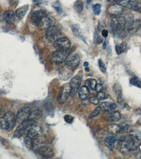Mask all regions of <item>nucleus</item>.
Wrapping results in <instances>:
<instances>
[{
  "mask_svg": "<svg viewBox=\"0 0 141 159\" xmlns=\"http://www.w3.org/2000/svg\"><path fill=\"white\" fill-rule=\"evenodd\" d=\"M141 134L137 132L125 135L120 138L118 143L117 148L120 152L126 155L137 149L140 145Z\"/></svg>",
  "mask_w": 141,
  "mask_h": 159,
  "instance_id": "obj_1",
  "label": "nucleus"
},
{
  "mask_svg": "<svg viewBox=\"0 0 141 159\" xmlns=\"http://www.w3.org/2000/svg\"><path fill=\"white\" fill-rule=\"evenodd\" d=\"M127 23L126 20L123 17H113L111 22V26L113 34L119 38L125 37L128 32Z\"/></svg>",
  "mask_w": 141,
  "mask_h": 159,
  "instance_id": "obj_2",
  "label": "nucleus"
},
{
  "mask_svg": "<svg viewBox=\"0 0 141 159\" xmlns=\"http://www.w3.org/2000/svg\"><path fill=\"white\" fill-rule=\"evenodd\" d=\"M53 47L57 51H68L71 48L70 41L65 37H61L53 43Z\"/></svg>",
  "mask_w": 141,
  "mask_h": 159,
  "instance_id": "obj_3",
  "label": "nucleus"
},
{
  "mask_svg": "<svg viewBox=\"0 0 141 159\" xmlns=\"http://www.w3.org/2000/svg\"><path fill=\"white\" fill-rule=\"evenodd\" d=\"M71 87L69 84H65L63 85L58 95L57 101L60 105L66 102L70 94Z\"/></svg>",
  "mask_w": 141,
  "mask_h": 159,
  "instance_id": "obj_4",
  "label": "nucleus"
},
{
  "mask_svg": "<svg viewBox=\"0 0 141 159\" xmlns=\"http://www.w3.org/2000/svg\"><path fill=\"white\" fill-rule=\"evenodd\" d=\"M45 36L47 39L49 41L54 43L61 37L62 33L60 30L57 27L55 26H50L47 29Z\"/></svg>",
  "mask_w": 141,
  "mask_h": 159,
  "instance_id": "obj_5",
  "label": "nucleus"
},
{
  "mask_svg": "<svg viewBox=\"0 0 141 159\" xmlns=\"http://www.w3.org/2000/svg\"><path fill=\"white\" fill-rule=\"evenodd\" d=\"M80 58L77 54H72L69 55L65 62L64 65L73 70L77 69L79 65Z\"/></svg>",
  "mask_w": 141,
  "mask_h": 159,
  "instance_id": "obj_6",
  "label": "nucleus"
},
{
  "mask_svg": "<svg viewBox=\"0 0 141 159\" xmlns=\"http://www.w3.org/2000/svg\"><path fill=\"white\" fill-rule=\"evenodd\" d=\"M31 112V109L29 107H23L17 113L16 117V122L21 124L29 119Z\"/></svg>",
  "mask_w": 141,
  "mask_h": 159,
  "instance_id": "obj_7",
  "label": "nucleus"
},
{
  "mask_svg": "<svg viewBox=\"0 0 141 159\" xmlns=\"http://www.w3.org/2000/svg\"><path fill=\"white\" fill-rule=\"evenodd\" d=\"M68 51L56 50L52 56V61L56 64H62L65 63L69 55Z\"/></svg>",
  "mask_w": 141,
  "mask_h": 159,
  "instance_id": "obj_8",
  "label": "nucleus"
},
{
  "mask_svg": "<svg viewBox=\"0 0 141 159\" xmlns=\"http://www.w3.org/2000/svg\"><path fill=\"white\" fill-rule=\"evenodd\" d=\"M81 82V77L79 75H76L71 79L69 83L71 87L70 95L73 97L76 95L80 88Z\"/></svg>",
  "mask_w": 141,
  "mask_h": 159,
  "instance_id": "obj_9",
  "label": "nucleus"
},
{
  "mask_svg": "<svg viewBox=\"0 0 141 159\" xmlns=\"http://www.w3.org/2000/svg\"><path fill=\"white\" fill-rule=\"evenodd\" d=\"M74 70L64 65L61 67L59 71V75L60 79L63 81H66L71 78L72 76Z\"/></svg>",
  "mask_w": 141,
  "mask_h": 159,
  "instance_id": "obj_10",
  "label": "nucleus"
},
{
  "mask_svg": "<svg viewBox=\"0 0 141 159\" xmlns=\"http://www.w3.org/2000/svg\"><path fill=\"white\" fill-rule=\"evenodd\" d=\"M38 153L40 156L45 158H51L55 155L53 150L45 144L43 145L39 149Z\"/></svg>",
  "mask_w": 141,
  "mask_h": 159,
  "instance_id": "obj_11",
  "label": "nucleus"
},
{
  "mask_svg": "<svg viewBox=\"0 0 141 159\" xmlns=\"http://www.w3.org/2000/svg\"><path fill=\"white\" fill-rule=\"evenodd\" d=\"M45 16V15L44 12L41 10H37L34 11L31 14V23L35 26H38L39 22Z\"/></svg>",
  "mask_w": 141,
  "mask_h": 159,
  "instance_id": "obj_12",
  "label": "nucleus"
},
{
  "mask_svg": "<svg viewBox=\"0 0 141 159\" xmlns=\"http://www.w3.org/2000/svg\"><path fill=\"white\" fill-rule=\"evenodd\" d=\"M123 8L120 5L115 4L111 6L108 10V14L112 17L119 16L123 11Z\"/></svg>",
  "mask_w": 141,
  "mask_h": 159,
  "instance_id": "obj_13",
  "label": "nucleus"
},
{
  "mask_svg": "<svg viewBox=\"0 0 141 159\" xmlns=\"http://www.w3.org/2000/svg\"><path fill=\"white\" fill-rule=\"evenodd\" d=\"M37 125L36 121L32 119H29L20 124L17 129L25 132V130L28 128H33L37 126Z\"/></svg>",
  "mask_w": 141,
  "mask_h": 159,
  "instance_id": "obj_14",
  "label": "nucleus"
},
{
  "mask_svg": "<svg viewBox=\"0 0 141 159\" xmlns=\"http://www.w3.org/2000/svg\"><path fill=\"white\" fill-rule=\"evenodd\" d=\"M3 119L7 122L9 129H11L15 126L16 122V117L13 112L9 111L5 113L3 117Z\"/></svg>",
  "mask_w": 141,
  "mask_h": 159,
  "instance_id": "obj_15",
  "label": "nucleus"
},
{
  "mask_svg": "<svg viewBox=\"0 0 141 159\" xmlns=\"http://www.w3.org/2000/svg\"><path fill=\"white\" fill-rule=\"evenodd\" d=\"M16 13L13 11H7L4 14V20L9 25H13L16 22Z\"/></svg>",
  "mask_w": 141,
  "mask_h": 159,
  "instance_id": "obj_16",
  "label": "nucleus"
},
{
  "mask_svg": "<svg viewBox=\"0 0 141 159\" xmlns=\"http://www.w3.org/2000/svg\"><path fill=\"white\" fill-rule=\"evenodd\" d=\"M108 112L105 116V118L106 121L108 122H118L121 118V115L118 111Z\"/></svg>",
  "mask_w": 141,
  "mask_h": 159,
  "instance_id": "obj_17",
  "label": "nucleus"
},
{
  "mask_svg": "<svg viewBox=\"0 0 141 159\" xmlns=\"http://www.w3.org/2000/svg\"><path fill=\"white\" fill-rule=\"evenodd\" d=\"M51 25V20L50 18L45 16L38 25L39 29L41 30H47Z\"/></svg>",
  "mask_w": 141,
  "mask_h": 159,
  "instance_id": "obj_18",
  "label": "nucleus"
},
{
  "mask_svg": "<svg viewBox=\"0 0 141 159\" xmlns=\"http://www.w3.org/2000/svg\"><path fill=\"white\" fill-rule=\"evenodd\" d=\"M120 2L125 6H129L134 10H140L141 6L138 2L137 0H122Z\"/></svg>",
  "mask_w": 141,
  "mask_h": 159,
  "instance_id": "obj_19",
  "label": "nucleus"
},
{
  "mask_svg": "<svg viewBox=\"0 0 141 159\" xmlns=\"http://www.w3.org/2000/svg\"><path fill=\"white\" fill-rule=\"evenodd\" d=\"M116 140L112 136H108L104 140V143L107 148L111 151L114 150Z\"/></svg>",
  "mask_w": 141,
  "mask_h": 159,
  "instance_id": "obj_20",
  "label": "nucleus"
},
{
  "mask_svg": "<svg viewBox=\"0 0 141 159\" xmlns=\"http://www.w3.org/2000/svg\"><path fill=\"white\" fill-rule=\"evenodd\" d=\"M33 147H32V149L35 152L38 153L39 149L43 145L45 144L43 141H42V140L38 135L37 137L33 138Z\"/></svg>",
  "mask_w": 141,
  "mask_h": 159,
  "instance_id": "obj_21",
  "label": "nucleus"
},
{
  "mask_svg": "<svg viewBox=\"0 0 141 159\" xmlns=\"http://www.w3.org/2000/svg\"><path fill=\"white\" fill-rule=\"evenodd\" d=\"M29 5H25L22 6L18 8L16 12V14L17 17L20 19H22L24 18V16L26 15L27 11L29 10Z\"/></svg>",
  "mask_w": 141,
  "mask_h": 159,
  "instance_id": "obj_22",
  "label": "nucleus"
},
{
  "mask_svg": "<svg viewBox=\"0 0 141 159\" xmlns=\"http://www.w3.org/2000/svg\"><path fill=\"white\" fill-rule=\"evenodd\" d=\"M107 130L111 134L116 135L120 133L121 126L115 124H110L107 127Z\"/></svg>",
  "mask_w": 141,
  "mask_h": 159,
  "instance_id": "obj_23",
  "label": "nucleus"
},
{
  "mask_svg": "<svg viewBox=\"0 0 141 159\" xmlns=\"http://www.w3.org/2000/svg\"><path fill=\"white\" fill-rule=\"evenodd\" d=\"M89 88L86 86H83L80 87L79 91V97L81 100H86L89 96Z\"/></svg>",
  "mask_w": 141,
  "mask_h": 159,
  "instance_id": "obj_24",
  "label": "nucleus"
},
{
  "mask_svg": "<svg viewBox=\"0 0 141 159\" xmlns=\"http://www.w3.org/2000/svg\"><path fill=\"white\" fill-rule=\"evenodd\" d=\"M101 109H104V111L106 112H110L116 108V104L113 102H104L101 104Z\"/></svg>",
  "mask_w": 141,
  "mask_h": 159,
  "instance_id": "obj_25",
  "label": "nucleus"
},
{
  "mask_svg": "<svg viewBox=\"0 0 141 159\" xmlns=\"http://www.w3.org/2000/svg\"><path fill=\"white\" fill-rule=\"evenodd\" d=\"M43 115V112L40 109H36L34 110L31 111L29 119L36 121L40 119L42 117Z\"/></svg>",
  "mask_w": 141,
  "mask_h": 159,
  "instance_id": "obj_26",
  "label": "nucleus"
},
{
  "mask_svg": "<svg viewBox=\"0 0 141 159\" xmlns=\"http://www.w3.org/2000/svg\"><path fill=\"white\" fill-rule=\"evenodd\" d=\"M75 11L78 13H81L84 9V3L82 0H77L74 6Z\"/></svg>",
  "mask_w": 141,
  "mask_h": 159,
  "instance_id": "obj_27",
  "label": "nucleus"
},
{
  "mask_svg": "<svg viewBox=\"0 0 141 159\" xmlns=\"http://www.w3.org/2000/svg\"><path fill=\"white\" fill-rule=\"evenodd\" d=\"M127 47V44L125 42H122L120 44L116 45L115 49L117 54L119 55L121 54L122 53L125 51Z\"/></svg>",
  "mask_w": 141,
  "mask_h": 159,
  "instance_id": "obj_28",
  "label": "nucleus"
},
{
  "mask_svg": "<svg viewBox=\"0 0 141 159\" xmlns=\"http://www.w3.org/2000/svg\"><path fill=\"white\" fill-rule=\"evenodd\" d=\"M97 84V81L94 79H88L85 82V86L92 90H95V87Z\"/></svg>",
  "mask_w": 141,
  "mask_h": 159,
  "instance_id": "obj_29",
  "label": "nucleus"
},
{
  "mask_svg": "<svg viewBox=\"0 0 141 159\" xmlns=\"http://www.w3.org/2000/svg\"><path fill=\"white\" fill-rule=\"evenodd\" d=\"M71 29L74 35L77 37H83L80 32V26L78 24H73L71 25Z\"/></svg>",
  "mask_w": 141,
  "mask_h": 159,
  "instance_id": "obj_30",
  "label": "nucleus"
},
{
  "mask_svg": "<svg viewBox=\"0 0 141 159\" xmlns=\"http://www.w3.org/2000/svg\"><path fill=\"white\" fill-rule=\"evenodd\" d=\"M130 84L133 86L141 88V79L137 77H132L130 80Z\"/></svg>",
  "mask_w": 141,
  "mask_h": 159,
  "instance_id": "obj_31",
  "label": "nucleus"
},
{
  "mask_svg": "<svg viewBox=\"0 0 141 159\" xmlns=\"http://www.w3.org/2000/svg\"><path fill=\"white\" fill-rule=\"evenodd\" d=\"M103 42V38L101 35L99 34V32L97 30L95 32L94 36V42L95 44L99 45L101 44Z\"/></svg>",
  "mask_w": 141,
  "mask_h": 159,
  "instance_id": "obj_32",
  "label": "nucleus"
},
{
  "mask_svg": "<svg viewBox=\"0 0 141 159\" xmlns=\"http://www.w3.org/2000/svg\"><path fill=\"white\" fill-rule=\"evenodd\" d=\"M121 126L120 133H130L132 131V126L129 124H124Z\"/></svg>",
  "mask_w": 141,
  "mask_h": 159,
  "instance_id": "obj_33",
  "label": "nucleus"
},
{
  "mask_svg": "<svg viewBox=\"0 0 141 159\" xmlns=\"http://www.w3.org/2000/svg\"><path fill=\"white\" fill-rule=\"evenodd\" d=\"M38 135V132L37 130H35L33 128H29L28 132H27V136L30 138L32 139L37 137Z\"/></svg>",
  "mask_w": 141,
  "mask_h": 159,
  "instance_id": "obj_34",
  "label": "nucleus"
},
{
  "mask_svg": "<svg viewBox=\"0 0 141 159\" xmlns=\"http://www.w3.org/2000/svg\"><path fill=\"white\" fill-rule=\"evenodd\" d=\"M101 5L100 4H96L93 5V11L95 16H99L101 12Z\"/></svg>",
  "mask_w": 141,
  "mask_h": 159,
  "instance_id": "obj_35",
  "label": "nucleus"
},
{
  "mask_svg": "<svg viewBox=\"0 0 141 159\" xmlns=\"http://www.w3.org/2000/svg\"><path fill=\"white\" fill-rule=\"evenodd\" d=\"M24 142L27 148L29 149H32L33 147V140L28 136H26L24 139Z\"/></svg>",
  "mask_w": 141,
  "mask_h": 159,
  "instance_id": "obj_36",
  "label": "nucleus"
},
{
  "mask_svg": "<svg viewBox=\"0 0 141 159\" xmlns=\"http://www.w3.org/2000/svg\"><path fill=\"white\" fill-rule=\"evenodd\" d=\"M101 107L100 106H98L96 108L95 110L92 112L89 115V118H94L96 116H98L99 115V113L101 112Z\"/></svg>",
  "mask_w": 141,
  "mask_h": 159,
  "instance_id": "obj_37",
  "label": "nucleus"
},
{
  "mask_svg": "<svg viewBox=\"0 0 141 159\" xmlns=\"http://www.w3.org/2000/svg\"><path fill=\"white\" fill-rule=\"evenodd\" d=\"M98 65H99V69L100 71L102 73H105L106 72V66L101 59H99L98 60Z\"/></svg>",
  "mask_w": 141,
  "mask_h": 159,
  "instance_id": "obj_38",
  "label": "nucleus"
},
{
  "mask_svg": "<svg viewBox=\"0 0 141 159\" xmlns=\"http://www.w3.org/2000/svg\"><path fill=\"white\" fill-rule=\"evenodd\" d=\"M113 90L117 96L121 95L122 94V87L119 83H116L113 86Z\"/></svg>",
  "mask_w": 141,
  "mask_h": 159,
  "instance_id": "obj_39",
  "label": "nucleus"
},
{
  "mask_svg": "<svg viewBox=\"0 0 141 159\" xmlns=\"http://www.w3.org/2000/svg\"><path fill=\"white\" fill-rule=\"evenodd\" d=\"M0 128L3 130H8L9 129V125L3 119V120L0 121Z\"/></svg>",
  "mask_w": 141,
  "mask_h": 159,
  "instance_id": "obj_40",
  "label": "nucleus"
},
{
  "mask_svg": "<svg viewBox=\"0 0 141 159\" xmlns=\"http://www.w3.org/2000/svg\"><path fill=\"white\" fill-rule=\"evenodd\" d=\"M64 119L65 122L68 124H72L74 121V117L72 116L69 115H65L64 117Z\"/></svg>",
  "mask_w": 141,
  "mask_h": 159,
  "instance_id": "obj_41",
  "label": "nucleus"
},
{
  "mask_svg": "<svg viewBox=\"0 0 141 159\" xmlns=\"http://www.w3.org/2000/svg\"><path fill=\"white\" fill-rule=\"evenodd\" d=\"M97 97L99 100H103L106 98V95L104 93L101 92H97Z\"/></svg>",
  "mask_w": 141,
  "mask_h": 159,
  "instance_id": "obj_42",
  "label": "nucleus"
},
{
  "mask_svg": "<svg viewBox=\"0 0 141 159\" xmlns=\"http://www.w3.org/2000/svg\"><path fill=\"white\" fill-rule=\"evenodd\" d=\"M103 90H104V87L103 85L100 83H97L95 87V90L97 92H99L103 91Z\"/></svg>",
  "mask_w": 141,
  "mask_h": 159,
  "instance_id": "obj_43",
  "label": "nucleus"
},
{
  "mask_svg": "<svg viewBox=\"0 0 141 159\" xmlns=\"http://www.w3.org/2000/svg\"><path fill=\"white\" fill-rule=\"evenodd\" d=\"M90 102L91 103L95 105H98L99 103V100L97 97H92L90 99Z\"/></svg>",
  "mask_w": 141,
  "mask_h": 159,
  "instance_id": "obj_44",
  "label": "nucleus"
},
{
  "mask_svg": "<svg viewBox=\"0 0 141 159\" xmlns=\"http://www.w3.org/2000/svg\"><path fill=\"white\" fill-rule=\"evenodd\" d=\"M53 8L55 9V11L57 12L58 14H61L63 12V10L62 9L61 7L60 6H53Z\"/></svg>",
  "mask_w": 141,
  "mask_h": 159,
  "instance_id": "obj_45",
  "label": "nucleus"
},
{
  "mask_svg": "<svg viewBox=\"0 0 141 159\" xmlns=\"http://www.w3.org/2000/svg\"><path fill=\"white\" fill-rule=\"evenodd\" d=\"M101 35L103 37L106 38L108 37V31L106 29H103L101 32Z\"/></svg>",
  "mask_w": 141,
  "mask_h": 159,
  "instance_id": "obj_46",
  "label": "nucleus"
},
{
  "mask_svg": "<svg viewBox=\"0 0 141 159\" xmlns=\"http://www.w3.org/2000/svg\"><path fill=\"white\" fill-rule=\"evenodd\" d=\"M122 0H107V1L110 3H115L120 2Z\"/></svg>",
  "mask_w": 141,
  "mask_h": 159,
  "instance_id": "obj_47",
  "label": "nucleus"
},
{
  "mask_svg": "<svg viewBox=\"0 0 141 159\" xmlns=\"http://www.w3.org/2000/svg\"><path fill=\"white\" fill-rule=\"evenodd\" d=\"M33 1L34 2V3H35V4H36L37 5L40 4H41L38 0H33Z\"/></svg>",
  "mask_w": 141,
  "mask_h": 159,
  "instance_id": "obj_48",
  "label": "nucleus"
},
{
  "mask_svg": "<svg viewBox=\"0 0 141 159\" xmlns=\"http://www.w3.org/2000/svg\"><path fill=\"white\" fill-rule=\"evenodd\" d=\"M83 65H84V67H88V65H89V63H88V62H85L84 63V64H83Z\"/></svg>",
  "mask_w": 141,
  "mask_h": 159,
  "instance_id": "obj_49",
  "label": "nucleus"
},
{
  "mask_svg": "<svg viewBox=\"0 0 141 159\" xmlns=\"http://www.w3.org/2000/svg\"><path fill=\"white\" fill-rule=\"evenodd\" d=\"M106 46H107V45H106V42H104V43H103V49H106Z\"/></svg>",
  "mask_w": 141,
  "mask_h": 159,
  "instance_id": "obj_50",
  "label": "nucleus"
},
{
  "mask_svg": "<svg viewBox=\"0 0 141 159\" xmlns=\"http://www.w3.org/2000/svg\"><path fill=\"white\" fill-rule=\"evenodd\" d=\"M85 71H86V72H89V71H90V69H89V68H88V67H86V68H85Z\"/></svg>",
  "mask_w": 141,
  "mask_h": 159,
  "instance_id": "obj_51",
  "label": "nucleus"
},
{
  "mask_svg": "<svg viewBox=\"0 0 141 159\" xmlns=\"http://www.w3.org/2000/svg\"><path fill=\"white\" fill-rule=\"evenodd\" d=\"M92 1H93V0H87V3H88V4H89L92 2Z\"/></svg>",
  "mask_w": 141,
  "mask_h": 159,
  "instance_id": "obj_52",
  "label": "nucleus"
},
{
  "mask_svg": "<svg viewBox=\"0 0 141 159\" xmlns=\"http://www.w3.org/2000/svg\"><path fill=\"white\" fill-rule=\"evenodd\" d=\"M2 112V108L0 106V115H1V113Z\"/></svg>",
  "mask_w": 141,
  "mask_h": 159,
  "instance_id": "obj_53",
  "label": "nucleus"
}]
</instances>
